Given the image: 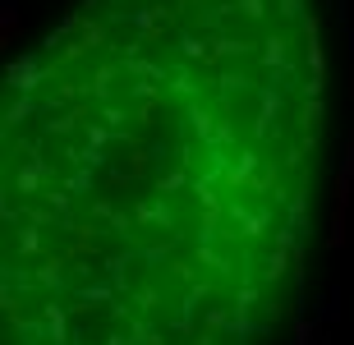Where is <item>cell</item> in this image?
<instances>
[{"instance_id": "cell-1", "label": "cell", "mask_w": 354, "mask_h": 345, "mask_svg": "<svg viewBox=\"0 0 354 345\" xmlns=\"http://www.w3.org/2000/svg\"><path fill=\"white\" fill-rule=\"evenodd\" d=\"M14 24H19V19H14V10H5V46L14 41Z\"/></svg>"}]
</instances>
